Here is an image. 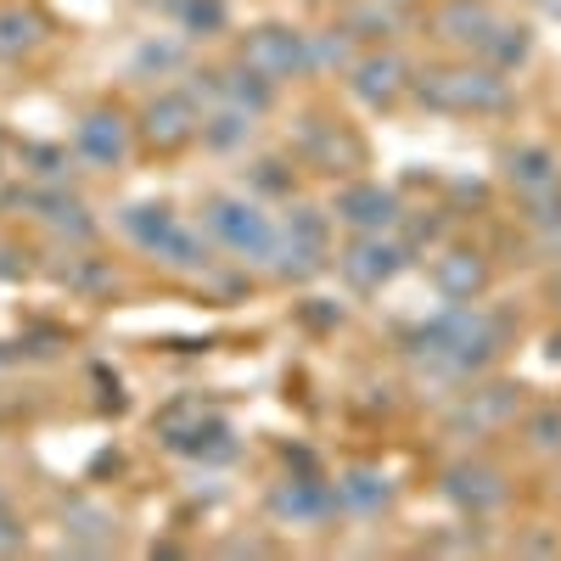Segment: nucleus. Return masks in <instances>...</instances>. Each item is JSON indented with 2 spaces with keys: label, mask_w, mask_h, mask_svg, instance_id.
<instances>
[{
  "label": "nucleus",
  "mask_w": 561,
  "mask_h": 561,
  "mask_svg": "<svg viewBox=\"0 0 561 561\" xmlns=\"http://www.w3.org/2000/svg\"><path fill=\"white\" fill-rule=\"evenodd\" d=\"M0 163H7V129H0Z\"/></svg>",
  "instance_id": "26"
},
{
  "label": "nucleus",
  "mask_w": 561,
  "mask_h": 561,
  "mask_svg": "<svg viewBox=\"0 0 561 561\" xmlns=\"http://www.w3.org/2000/svg\"><path fill=\"white\" fill-rule=\"evenodd\" d=\"M500 163H505V185H511L523 203H545V197L561 192V158H556L550 147H539V140L511 147Z\"/></svg>",
  "instance_id": "19"
},
{
  "label": "nucleus",
  "mask_w": 561,
  "mask_h": 561,
  "mask_svg": "<svg viewBox=\"0 0 561 561\" xmlns=\"http://www.w3.org/2000/svg\"><path fill=\"white\" fill-rule=\"evenodd\" d=\"M343 79H348V96L370 113H393L415 90V68L399 51H365V57H354V68Z\"/></svg>",
  "instance_id": "13"
},
{
  "label": "nucleus",
  "mask_w": 561,
  "mask_h": 561,
  "mask_svg": "<svg viewBox=\"0 0 561 561\" xmlns=\"http://www.w3.org/2000/svg\"><path fill=\"white\" fill-rule=\"evenodd\" d=\"M237 62H248L253 73L293 84V79H314V34L298 23H253L237 39Z\"/></svg>",
  "instance_id": "9"
},
{
  "label": "nucleus",
  "mask_w": 561,
  "mask_h": 561,
  "mask_svg": "<svg viewBox=\"0 0 561 561\" xmlns=\"http://www.w3.org/2000/svg\"><path fill=\"white\" fill-rule=\"evenodd\" d=\"M528 449L561 460V410H534L528 415Z\"/></svg>",
  "instance_id": "24"
},
{
  "label": "nucleus",
  "mask_w": 561,
  "mask_h": 561,
  "mask_svg": "<svg viewBox=\"0 0 561 561\" xmlns=\"http://www.w3.org/2000/svg\"><path fill=\"white\" fill-rule=\"evenodd\" d=\"M163 444L185 460H230L237 438H230V421L214 410H174L163 415Z\"/></svg>",
  "instance_id": "16"
},
{
  "label": "nucleus",
  "mask_w": 561,
  "mask_h": 561,
  "mask_svg": "<svg viewBox=\"0 0 561 561\" xmlns=\"http://www.w3.org/2000/svg\"><path fill=\"white\" fill-rule=\"evenodd\" d=\"M433 287L449 298V304H478L489 293V264L472 253V248H449L433 259Z\"/></svg>",
  "instance_id": "20"
},
{
  "label": "nucleus",
  "mask_w": 561,
  "mask_h": 561,
  "mask_svg": "<svg viewBox=\"0 0 561 561\" xmlns=\"http://www.w3.org/2000/svg\"><path fill=\"white\" fill-rule=\"evenodd\" d=\"M332 219L348 230V237H382V230H399L404 203L382 180H348L343 192L332 197Z\"/></svg>",
  "instance_id": "14"
},
{
  "label": "nucleus",
  "mask_w": 561,
  "mask_h": 561,
  "mask_svg": "<svg viewBox=\"0 0 561 561\" xmlns=\"http://www.w3.org/2000/svg\"><path fill=\"white\" fill-rule=\"evenodd\" d=\"M410 96L433 113H449V118H483V113H511L517 96H511V79L478 57H460V62H444V68H421L415 73V90Z\"/></svg>",
  "instance_id": "5"
},
{
  "label": "nucleus",
  "mask_w": 561,
  "mask_h": 561,
  "mask_svg": "<svg viewBox=\"0 0 561 561\" xmlns=\"http://www.w3.org/2000/svg\"><path fill=\"white\" fill-rule=\"evenodd\" d=\"M332 264H337V219H332V208L293 203L287 214H280V242H275L270 275L298 287V280H314Z\"/></svg>",
  "instance_id": "6"
},
{
  "label": "nucleus",
  "mask_w": 561,
  "mask_h": 561,
  "mask_svg": "<svg viewBox=\"0 0 561 561\" xmlns=\"http://www.w3.org/2000/svg\"><path fill=\"white\" fill-rule=\"evenodd\" d=\"M23 517H18V511H12V500L7 494H0V556H12V550H23Z\"/></svg>",
  "instance_id": "25"
},
{
  "label": "nucleus",
  "mask_w": 561,
  "mask_h": 561,
  "mask_svg": "<svg viewBox=\"0 0 561 561\" xmlns=\"http://www.w3.org/2000/svg\"><path fill=\"white\" fill-rule=\"evenodd\" d=\"M410 348L444 382H478L500 359V320L483 304H444L433 320L415 325Z\"/></svg>",
  "instance_id": "1"
},
{
  "label": "nucleus",
  "mask_w": 561,
  "mask_h": 561,
  "mask_svg": "<svg viewBox=\"0 0 561 561\" xmlns=\"http://www.w3.org/2000/svg\"><path fill=\"white\" fill-rule=\"evenodd\" d=\"M444 494H449V505L455 511H466V517H494V511L511 500V489H505V472L500 466H489L483 455H460V460H449L444 466Z\"/></svg>",
  "instance_id": "15"
},
{
  "label": "nucleus",
  "mask_w": 561,
  "mask_h": 561,
  "mask_svg": "<svg viewBox=\"0 0 561 561\" xmlns=\"http://www.w3.org/2000/svg\"><path fill=\"white\" fill-rule=\"evenodd\" d=\"M270 523L275 528H304V534H320L325 523H337V489L332 478H280L264 500Z\"/></svg>",
  "instance_id": "10"
},
{
  "label": "nucleus",
  "mask_w": 561,
  "mask_h": 561,
  "mask_svg": "<svg viewBox=\"0 0 561 561\" xmlns=\"http://www.w3.org/2000/svg\"><path fill=\"white\" fill-rule=\"evenodd\" d=\"M433 34L460 57H478L500 73L523 68L534 57V34L523 23H511L505 12H494L489 0H444L433 12Z\"/></svg>",
  "instance_id": "4"
},
{
  "label": "nucleus",
  "mask_w": 561,
  "mask_h": 561,
  "mask_svg": "<svg viewBox=\"0 0 561 561\" xmlns=\"http://www.w3.org/2000/svg\"><path fill=\"white\" fill-rule=\"evenodd\" d=\"M163 12L174 18V28L185 39H214L230 28V7L225 0H163Z\"/></svg>",
  "instance_id": "23"
},
{
  "label": "nucleus",
  "mask_w": 561,
  "mask_h": 561,
  "mask_svg": "<svg viewBox=\"0 0 561 561\" xmlns=\"http://www.w3.org/2000/svg\"><path fill=\"white\" fill-rule=\"evenodd\" d=\"M197 225H203V237L214 242L219 259L248 264V270H270L275 242H280V214H270L264 197H253V192H203Z\"/></svg>",
  "instance_id": "3"
},
{
  "label": "nucleus",
  "mask_w": 561,
  "mask_h": 561,
  "mask_svg": "<svg viewBox=\"0 0 561 561\" xmlns=\"http://www.w3.org/2000/svg\"><path fill=\"white\" fill-rule=\"evenodd\" d=\"M523 415V388H511V382H472L444 415V427L455 438H489L500 427H511V421Z\"/></svg>",
  "instance_id": "11"
},
{
  "label": "nucleus",
  "mask_w": 561,
  "mask_h": 561,
  "mask_svg": "<svg viewBox=\"0 0 561 561\" xmlns=\"http://www.w3.org/2000/svg\"><path fill=\"white\" fill-rule=\"evenodd\" d=\"M45 39H51V23H45V12L23 7V0H7V7H0V62L34 57Z\"/></svg>",
  "instance_id": "21"
},
{
  "label": "nucleus",
  "mask_w": 561,
  "mask_h": 561,
  "mask_svg": "<svg viewBox=\"0 0 561 561\" xmlns=\"http://www.w3.org/2000/svg\"><path fill=\"white\" fill-rule=\"evenodd\" d=\"M556 309H561V275H556Z\"/></svg>",
  "instance_id": "27"
},
{
  "label": "nucleus",
  "mask_w": 561,
  "mask_h": 561,
  "mask_svg": "<svg viewBox=\"0 0 561 561\" xmlns=\"http://www.w3.org/2000/svg\"><path fill=\"white\" fill-rule=\"evenodd\" d=\"M140 152V135H135V113L118 102H90L73 129H68V158L84 174H124Z\"/></svg>",
  "instance_id": "7"
},
{
  "label": "nucleus",
  "mask_w": 561,
  "mask_h": 561,
  "mask_svg": "<svg viewBox=\"0 0 561 561\" xmlns=\"http://www.w3.org/2000/svg\"><path fill=\"white\" fill-rule=\"evenodd\" d=\"M203 90L197 84H169L158 96L135 113V135H140V152H158V158H174L185 147L203 140Z\"/></svg>",
  "instance_id": "8"
},
{
  "label": "nucleus",
  "mask_w": 561,
  "mask_h": 561,
  "mask_svg": "<svg viewBox=\"0 0 561 561\" xmlns=\"http://www.w3.org/2000/svg\"><path fill=\"white\" fill-rule=\"evenodd\" d=\"M259 129V113L248 107H230V102H208L203 113V147L208 152H242Z\"/></svg>",
  "instance_id": "22"
},
{
  "label": "nucleus",
  "mask_w": 561,
  "mask_h": 561,
  "mask_svg": "<svg viewBox=\"0 0 561 561\" xmlns=\"http://www.w3.org/2000/svg\"><path fill=\"white\" fill-rule=\"evenodd\" d=\"M404 270H410V248L393 230H382V237H348V248H337V275L354 293H382Z\"/></svg>",
  "instance_id": "12"
},
{
  "label": "nucleus",
  "mask_w": 561,
  "mask_h": 561,
  "mask_svg": "<svg viewBox=\"0 0 561 561\" xmlns=\"http://www.w3.org/2000/svg\"><path fill=\"white\" fill-rule=\"evenodd\" d=\"M23 208H28L34 225L51 230L57 242H90V237H96V219H90V208L68 192V180H57V185H28Z\"/></svg>",
  "instance_id": "17"
},
{
  "label": "nucleus",
  "mask_w": 561,
  "mask_h": 561,
  "mask_svg": "<svg viewBox=\"0 0 561 561\" xmlns=\"http://www.w3.org/2000/svg\"><path fill=\"white\" fill-rule=\"evenodd\" d=\"M118 230H124V242L140 253V259H152L158 270L169 275H185V280H197L219 264L214 242L203 237V225L197 219H185L174 203L163 197H140V203H124L118 208Z\"/></svg>",
  "instance_id": "2"
},
{
  "label": "nucleus",
  "mask_w": 561,
  "mask_h": 561,
  "mask_svg": "<svg viewBox=\"0 0 561 561\" xmlns=\"http://www.w3.org/2000/svg\"><path fill=\"white\" fill-rule=\"evenodd\" d=\"M332 489H337V511L354 517V523L388 517L393 500H399V489H393V478L382 472V466H343V472L332 478Z\"/></svg>",
  "instance_id": "18"
}]
</instances>
